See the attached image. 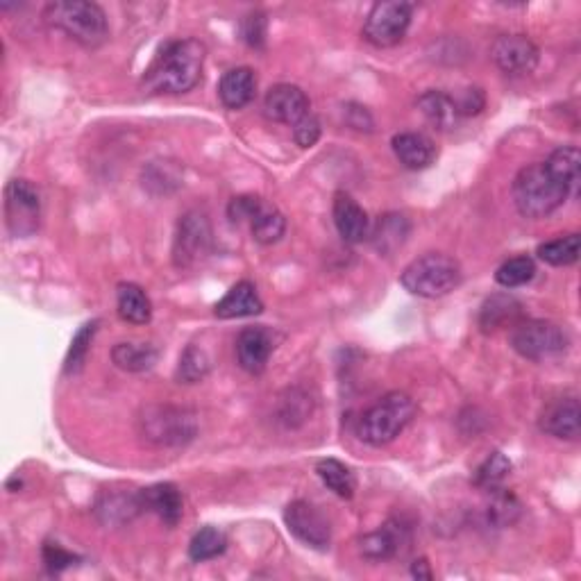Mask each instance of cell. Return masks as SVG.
<instances>
[{"instance_id":"41","label":"cell","mask_w":581,"mask_h":581,"mask_svg":"<svg viewBox=\"0 0 581 581\" xmlns=\"http://www.w3.org/2000/svg\"><path fill=\"white\" fill-rule=\"evenodd\" d=\"M454 103H457L459 116H477L486 107V96L482 89L468 87V89H463L457 98H454Z\"/></svg>"},{"instance_id":"13","label":"cell","mask_w":581,"mask_h":581,"mask_svg":"<svg viewBox=\"0 0 581 581\" xmlns=\"http://www.w3.org/2000/svg\"><path fill=\"white\" fill-rule=\"evenodd\" d=\"M541 432L561 441H577L581 434V407L575 395L547 404L538 420Z\"/></svg>"},{"instance_id":"23","label":"cell","mask_w":581,"mask_h":581,"mask_svg":"<svg viewBox=\"0 0 581 581\" xmlns=\"http://www.w3.org/2000/svg\"><path fill=\"white\" fill-rule=\"evenodd\" d=\"M418 109L423 112L425 119L441 132L454 130L461 119L457 103H454V98L445 94V91L436 89L425 91V94L418 98Z\"/></svg>"},{"instance_id":"34","label":"cell","mask_w":581,"mask_h":581,"mask_svg":"<svg viewBox=\"0 0 581 581\" xmlns=\"http://www.w3.org/2000/svg\"><path fill=\"white\" fill-rule=\"evenodd\" d=\"M511 459L502 452L488 454L486 461L477 468L475 473V486L482 488V491H495V488L504 486L507 477L511 475Z\"/></svg>"},{"instance_id":"36","label":"cell","mask_w":581,"mask_h":581,"mask_svg":"<svg viewBox=\"0 0 581 581\" xmlns=\"http://www.w3.org/2000/svg\"><path fill=\"white\" fill-rule=\"evenodd\" d=\"M209 368H212V364H209L207 352L198 348V345H189L180 357L178 380L184 384H198L209 375Z\"/></svg>"},{"instance_id":"19","label":"cell","mask_w":581,"mask_h":581,"mask_svg":"<svg viewBox=\"0 0 581 581\" xmlns=\"http://www.w3.org/2000/svg\"><path fill=\"white\" fill-rule=\"evenodd\" d=\"M264 311V302H261L257 286L252 282H237L230 291L225 293L223 300L216 302L214 314L223 321H232V318H248L257 316Z\"/></svg>"},{"instance_id":"37","label":"cell","mask_w":581,"mask_h":581,"mask_svg":"<svg viewBox=\"0 0 581 581\" xmlns=\"http://www.w3.org/2000/svg\"><path fill=\"white\" fill-rule=\"evenodd\" d=\"M96 332H98V321H91L87 325H82L80 332L73 336L69 355H66V361H64V373L66 375L80 373L82 366H84V361H87L91 341H94Z\"/></svg>"},{"instance_id":"27","label":"cell","mask_w":581,"mask_h":581,"mask_svg":"<svg viewBox=\"0 0 581 581\" xmlns=\"http://www.w3.org/2000/svg\"><path fill=\"white\" fill-rule=\"evenodd\" d=\"M547 166L554 178H557L563 187L572 193H577L579 189V178H581V153L575 146H561L554 150V153L547 157Z\"/></svg>"},{"instance_id":"35","label":"cell","mask_w":581,"mask_h":581,"mask_svg":"<svg viewBox=\"0 0 581 581\" xmlns=\"http://www.w3.org/2000/svg\"><path fill=\"white\" fill-rule=\"evenodd\" d=\"M534 275H536L534 259L527 255H520V257L504 261V264L498 268V273H495V282L504 286V289H518V286H525L532 282Z\"/></svg>"},{"instance_id":"3","label":"cell","mask_w":581,"mask_h":581,"mask_svg":"<svg viewBox=\"0 0 581 581\" xmlns=\"http://www.w3.org/2000/svg\"><path fill=\"white\" fill-rule=\"evenodd\" d=\"M48 25L62 30L66 37L84 48H98L109 39V23L103 7L87 0H57L44 12Z\"/></svg>"},{"instance_id":"33","label":"cell","mask_w":581,"mask_h":581,"mask_svg":"<svg viewBox=\"0 0 581 581\" xmlns=\"http://www.w3.org/2000/svg\"><path fill=\"white\" fill-rule=\"evenodd\" d=\"M227 550V536L218 527H202L200 532L191 538L189 559L193 563L212 561Z\"/></svg>"},{"instance_id":"28","label":"cell","mask_w":581,"mask_h":581,"mask_svg":"<svg viewBox=\"0 0 581 581\" xmlns=\"http://www.w3.org/2000/svg\"><path fill=\"white\" fill-rule=\"evenodd\" d=\"M159 359V352L150 343H116L112 350V361L128 373H143L150 370Z\"/></svg>"},{"instance_id":"22","label":"cell","mask_w":581,"mask_h":581,"mask_svg":"<svg viewBox=\"0 0 581 581\" xmlns=\"http://www.w3.org/2000/svg\"><path fill=\"white\" fill-rule=\"evenodd\" d=\"M404 541H407V527L398 522H386L382 529L361 538L359 550L370 561H386L402 550Z\"/></svg>"},{"instance_id":"26","label":"cell","mask_w":581,"mask_h":581,"mask_svg":"<svg viewBox=\"0 0 581 581\" xmlns=\"http://www.w3.org/2000/svg\"><path fill=\"white\" fill-rule=\"evenodd\" d=\"M520 314H522V305L516 298L498 293V296L488 298L484 302L482 311H479V327H482L484 332H495V330H500V327L516 325Z\"/></svg>"},{"instance_id":"45","label":"cell","mask_w":581,"mask_h":581,"mask_svg":"<svg viewBox=\"0 0 581 581\" xmlns=\"http://www.w3.org/2000/svg\"><path fill=\"white\" fill-rule=\"evenodd\" d=\"M411 575H414L416 579H425L429 581L434 575H432V570H429V563L427 559H418L414 561V566H411Z\"/></svg>"},{"instance_id":"8","label":"cell","mask_w":581,"mask_h":581,"mask_svg":"<svg viewBox=\"0 0 581 581\" xmlns=\"http://www.w3.org/2000/svg\"><path fill=\"white\" fill-rule=\"evenodd\" d=\"M212 252V223L209 216L200 209H191L184 214L178 223L173 241V261L175 266L187 271V268L198 266L202 259Z\"/></svg>"},{"instance_id":"9","label":"cell","mask_w":581,"mask_h":581,"mask_svg":"<svg viewBox=\"0 0 581 581\" xmlns=\"http://www.w3.org/2000/svg\"><path fill=\"white\" fill-rule=\"evenodd\" d=\"M41 196L28 180H12L5 189V223L14 239H28L39 230Z\"/></svg>"},{"instance_id":"25","label":"cell","mask_w":581,"mask_h":581,"mask_svg":"<svg viewBox=\"0 0 581 581\" xmlns=\"http://www.w3.org/2000/svg\"><path fill=\"white\" fill-rule=\"evenodd\" d=\"M409 232H411V225L407 221V216L386 214L380 218V221H377L375 230H373V234H370V237H373L375 250L380 252V255L389 257V255H393L395 250L404 246Z\"/></svg>"},{"instance_id":"44","label":"cell","mask_w":581,"mask_h":581,"mask_svg":"<svg viewBox=\"0 0 581 581\" xmlns=\"http://www.w3.org/2000/svg\"><path fill=\"white\" fill-rule=\"evenodd\" d=\"M345 121H348L350 128H355V130H366V132L373 130V119H370L366 107L348 105V109H345Z\"/></svg>"},{"instance_id":"42","label":"cell","mask_w":581,"mask_h":581,"mask_svg":"<svg viewBox=\"0 0 581 581\" xmlns=\"http://www.w3.org/2000/svg\"><path fill=\"white\" fill-rule=\"evenodd\" d=\"M75 561H78V557L71 552H66L64 547H60L57 543L44 545V563L50 572H62L66 568H71Z\"/></svg>"},{"instance_id":"6","label":"cell","mask_w":581,"mask_h":581,"mask_svg":"<svg viewBox=\"0 0 581 581\" xmlns=\"http://www.w3.org/2000/svg\"><path fill=\"white\" fill-rule=\"evenodd\" d=\"M143 439L159 448H182L198 434V418L193 411L175 404H150L139 416Z\"/></svg>"},{"instance_id":"17","label":"cell","mask_w":581,"mask_h":581,"mask_svg":"<svg viewBox=\"0 0 581 581\" xmlns=\"http://www.w3.org/2000/svg\"><path fill=\"white\" fill-rule=\"evenodd\" d=\"M391 146H393L395 157H398V162L404 168H409V171H423V168H429L434 164L436 155H439L434 141L429 139L427 134H420V132L395 134Z\"/></svg>"},{"instance_id":"32","label":"cell","mask_w":581,"mask_h":581,"mask_svg":"<svg viewBox=\"0 0 581 581\" xmlns=\"http://www.w3.org/2000/svg\"><path fill=\"white\" fill-rule=\"evenodd\" d=\"M579 248H581L579 234H566V237L541 243L536 250V255L538 259L550 266H572V264H577V259H579Z\"/></svg>"},{"instance_id":"15","label":"cell","mask_w":581,"mask_h":581,"mask_svg":"<svg viewBox=\"0 0 581 581\" xmlns=\"http://www.w3.org/2000/svg\"><path fill=\"white\" fill-rule=\"evenodd\" d=\"M275 350L273 334L264 327H246L237 339L239 366L250 375H261Z\"/></svg>"},{"instance_id":"16","label":"cell","mask_w":581,"mask_h":581,"mask_svg":"<svg viewBox=\"0 0 581 581\" xmlns=\"http://www.w3.org/2000/svg\"><path fill=\"white\" fill-rule=\"evenodd\" d=\"M334 225L345 243H361L370 237V221L364 207L343 191L334 196Z\"/></svg>"},{"instance_id":"21","label":"cell","mask_w":581,"mask_h":581,"mask_svg":"<svg viewBox=\"0 0 581 581\" xmlns=\"http://www.w3.org/2000/svg\"><path fill=\"white\" fill-rule=\"evenodd\" d=\"M257 91L255 71L248 66H239V69L227 71L221 82H218V96L227 109H243L252 103Z\"/></svg>"},{"instance_id":"11","label":"cell","mask_w":581,"mask_h":581,"mask_svg":"<svg viewBox=\"0 0 581 581\" xmlns=\"http://www.w3.org/2000/svg\"><path fill=\"white\" fill-rule=\"evenodd\" d=\"M284 525L300 543L314 550H327L332 543V525L325 513L311 502L296 500L284 509Z\"/></svg>"},{"instance_id":"29","label":"cell","mask_w":581,"mask_h":581,"mask_svg":"<svg viewBox=\"0 0 581 581\" xmlns=\"http://www.w3.org/2000/svg\"><path fill=\"white\" fill-rule=\"evenodd\" d=\"M316 475L321 477V482L325 484L327 491H332L336 498L350 500L357 491V479L355 473L345 466V463L336 459H323L318 461Z\"/></svg>"},{"instance_id":"31","label":"cell","mask_w":581,"mask_h":581,"mask_svg":"<svg viewBox=\"0 0 581 581\" xmlns=\"http://www.w3.org/2000/svg\"><path fill=\"white\" fill-rule=\"evenodd\" d=\"M488 493H491V500H488V507H486L488 522H491L493 527H500V529L516 525L520 513H522V504L516 495L507 491L504 486L495 488V491H488Z\"/></svg>"},{"instance_id":"30","label":"cell","mask_w":581,"mask_h":581,"mask_svg":"<svg viewBox=\"0 0 581 581\" xmlns=\"http://www.w3.org/2000/svg\"><path fill=\"white\" fill-rule=\"evenodd\" d=\"M250 232L252 239L261 246H273V243L280 241L286 232V218L280 209L268 205L264 200V205L259 207V212L250 221Z\"/></svg>"},{"instance_id":"14","label":"cell","mask_w":581,"mask_h":581,"mask_svg":"<svg viewBox=\"0 0 581 581\" xmlns=\"http://www.w3.org/2000/svg\"><path fill=\"white\" fill-rule=\"evenodd\" d=\"M264 112L275 123L296 125L309 114V98L296 84H275L264 100Z\"/></svg>"},{"instance_id":"2","label":"cell","mask_w":581,"mask_h":581,"mask_svg":"<svg viewBox=\"0 0 581 581\" xmlns=\"http://www.w3.org/2000/svg\"><path fill=\"white\" fill-rule=\"evenodd\" d=\"M511 193L518 212L532 221L554 214L570 196V191L547 171L543 162L522 168L513 180Z\"/></svg>"},{"instance_id":"39","label":"cell","mask_w":581,"mask_h":581,"mask_svg":"<svg viewBox=\"0 0 581 581\" xmlns=\"http://www.w3.org/2000/svg\"><path fill=\"white\" fill-rule=\"evenodd\" d=\"M293 139L300 148H314L318 139H321V121L314 114L302 116V119L293 125Z\"/></svg>"},{"instance_id":"40","label":"cell","mask_w":581,"mask_h":581,"mask_svg":"<svg viewBox=\"0 0 581 581\" xmlns=\"http://www.w3.org/2000/svg\"><path fill=\"white\" fill-rule=\"evenodd\" d=\"M261 205H264V200L259 196H239L230 202L227 216H230L232 223H250Z\"/></svg>"},{"instance_id":"18","label":"cell","mask_w":581,"mask_h":581,"mask_svg":"<svg viewBox=\"0 0 581 581\" xmlns=\"http://www.w3.org/2000/svg\"><path fill=\"white\" fill-rule=\"evenodd\" d=\"M143 511L155 513V516L168 527H175L182 520L184 502L182 493L175 484H155L139 491Z\"/></svg>"},{"instance_id":"5","label":"cell","mask_w":581,"mask_h":581,"mask_svg":"<svg viewBox=\"0 0 581 581\" xmlns=\"http://www.w3.org/2000/svg\"><path fill=\"white\" fill-rule=\"evenodd\" d=\"M463 280L461 266L457 259H452L443 252H427L404 268L400 282L411 296L436 300L459 289Z\"/></svg>"},{"instance_id":"1","label":"cell","mask_w":581,"mask_h":581,"mask_svg":"<svg viewBox=\"0 0 581 581\" xmlns=\"http://www.w3.org/2000/svg\"><path fill=\"white\" fill-rule=\"evenodd\" d=\"M207 48L198 39L168 41L143 78L148 94H187L198 87Z\"/></svg>"},{"instance_id":"4","label":"cell","mask_w":581,"mask_h":581,"mask_svg":"<svg viewBox=\"0 0 581 581\" xmlns=\"http://www.w3.org/2000/svg\"><path fill=\"white\" fill-rule=\"evenodd\" d=\"M416 416V402L411 395L402 391L386 393L373 407L364 411L357 423V436L366 445L382 448L398 439L411 420Z\"/></svg>"},{"instance_id":"38","label":"cell","mask_w":581,"mask_h":581,"mask_svg":"<svg viewBox=\"0 0 581 581\" xmlns=\"http://www.w3.org/2000/svg\"><path fill=\"white\" fill-rule=\"evenodd\" d=\"M309 414H311V402L300 389H293L286 393V398H282L280 402V411H277V416H280V420L286 427L302 425L309 418Z\"/></svg>"},{"instance_id":"43","label":"cell","mask_w":581,"mask_h":581,"mask_svg":"<svg viewBox=\"0 0 581 581\" xmlns=\"http://www.w3.org/2000/svg\"><path fill=\"white\" fill-rule=\"evenodd\" d=\"M243 39H246L252 48L264 46V39H266V16L264 14L246 16V21H243Z\"/></svg>"},{"instance_id":"12","label":"cell","mask_w":581,"mask_h":581,"mask_svg":"<svg viewBox=\"0 0 581 581\" xmlns=\"http://www.w3.org/2000/svg\"><path fill=\"white\" fill-rule=\"evenodd\" d=\"M491 57L502 73L520 78L536 69L541 53L534 41L525 35H502L493 41Z\"/></svg>"},{"instance_id":"24","label":"cell","mask_w":581,"mask_h":581,"mask_svg":"<svg viewBox=\"0 0 581 581\" xmlns=\"http://www.w3.org/2000/svg\"><path fill=\"white\" fill-rule=\"evenodd\" d=\"M116 309L125 323L146 325L153 318V302L139 284L123 282L116 289Z\"/></svg>"},{"instance_id":"7","label":"cell","mask_w":581,"mask_h":581,"mask_svg":"<svg viewBox=\"0 0 581 581\" xmlns=\"http://www.w3.org/2000/svg\"><path fill=\"white\" fill-rule=\"evenodd\" d=\"M511 345L520 357L545 361L563 355L570 345V336L561 325L552 321H525L513 325Z\"/></svg>"},{"instance_id":"20","label":"cell","mask_w":581,"mask_h":581,"mask_svg":"<svg viewBox=\"0 0 581 581\" xmlns=\"http://www.w3.org/2000/svg\"><path fill=\"white\" fill-rule=\"evenodd\" d=\"M143 511L141 495L128 491H109L100 495L96 504V516L103 525L121 527L128 525Z\"/></svg>"},{"instance_id":"10","label":"cell","mask_w":581,"mask_h":581,"mask_svg":"<svg viewBox=\"0 0 581 581\" xmlns=\"http://www.w3.org/2000/svg\"><path fill=\"white\" fill-rule=\"evenodd\" d=\"M411 14L414 7L409 3H395V0H386V3L373 5L364 21V39L375 48H393L407 35L411 25Z\"/></svg>"}]
</instances>
